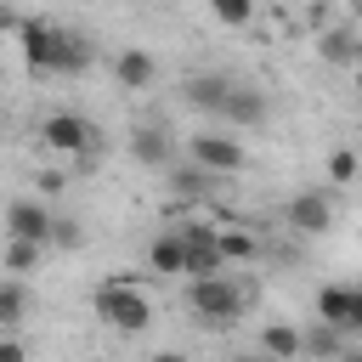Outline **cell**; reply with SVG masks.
I'll return each mask as SVG.
<instances>
[{
	"label": "cell",
	"mask_w": 362,
	"mask_h": 362,
	"mask_svg": "<svg viewBox=\"0 0 362 362\" xmlns=\"http://www.w3.org/2000/svg\"><path fill=\"white\" fill-rule=\"evenodd\" d=\"M17 40H23V57H28L34 74H79V68H90V57H96V45H90L85 34H68V28L40 23V17H28V23L17 28Z\"/></svg>",
	"instance_id": "obj_1"
},
{
	"label": "cell",
	"mask_w": 362,
	"mask_h": 362,
	"mask_svg": "<svg viewBox=\"0 0 362 362\" xmlns=\"http://www.w3.org/2000/svg\"><path fill=\"white\" fill-rule=\"evenodd\" d=\"M96 317H102L107 328H119V334H141V328L153 322V305H147V294H141L130 277H107V283L96 288Z\"/></svg>",
	"instance_id": "obj_2"
},
{
	"label": "cell",
	"mask_w": 362,
	"mask_h": 362,
	"mask_svg": "<svg viewBox=\"0 0 362 362\" xmlns=\"http://www.w3.org/2000/svg\"><path fill=\"white\" fill-rule=\"evenodd\" d=\"M192 311H198L204 322H238V311H243V288H232L226 272H215V277H192Z\"/></svg>",
	"instance_id": "obj_3"
},
{
	"label": "cell",
	"mask_w": 362,
	"mask_h": 362,
	"mask_svg": "<svg viewBox=\"0 0 362 362\" xmlns=\"http://www.w3.org/2000/svg\"><path fill=\"white\" fill-rule=\"evenodd\" d=\"M192 158H198V170H209V175L243 170V147H238L232 136H192Z\"/></svg>",
	"instance_id": "obj_4"
},
{
	"label": "cell",
	"mask_w": 362,
	"mask_h": 362,
	"mask_svg": "<svg viewBox=\"0 0 362 362\" xmlns=\"http://www.w3.org/2000/svg\"><path fill=\"white\" fill-rule=\"evenodd\" d=\"M40 136H45V147H57V153H85L96 130H90L79 113H51V119L40 124Z\"/></svg>",
	"instance_id": "obj_5"
},
{
	"label": "cell",
	"mask_w": 362,
	"mask_h": 362,
	"mask_svg": "<svg viewBox=\"0 0 362 362\" xmlns=\"http://www.w3.org/2000/svg\"><path fill=\"white\" fill-rule=\"evenodd\" d=\"M51 215H45V204H28V198H17L11 209H6V232L11 238H28V243H51Z\"/></svg>",
	"instance_id": "obj_6"
},
{
	"label": "cell",
	"mask_w": 362,
	"mask_h": 362,
	"mask_svg": "<svg viewBox=\"0 0 362 362\" xmlns=\"http://www.w3.org/2000/svg\"><path fill=\"white\" fill-rule=\"evenodd\" d=\"M328 221H334V209H328V198H322V192H300V198L288 204V226H294V232H305V238L328 232Z\"/></svg>",
	"instance_id": "obj_7"
},
{
	"label": "cell",
	"mask_w": 362,
	"mask_h": 362,
	"mask_svg": "<svg viewBox=\"0 0 362 362\" xmlns=\"http://www.w3.org/2000/svg\"><path fill=\"white\" fill-rule=\"evenodd\" d=\"M221 119H226V124H260V119H266V96H260V90H243V85H226Z\"/></svg>",
	"instance_id": "obj_8"
},
{
	"label": "cell",
	"mask_w": 362,
	"mask_h": 362,
	"mask_svg": "<svg viewBox=\"0 0 362 362\" xmlns=\"http://www.w3.org/2000/svg\"><path fill=\"white\" fill-rule=\"evenodd\" d=\"M130 153H136V164H153V170H158V164H170L175 147H170V136H164L158 124H141V130L130 136Z\"/></svg>",
	"instance_id": "obj_9"
},
{
	"label": "cell",
	"mask_w": 362,
	"mask_h": 362,
	"mask_svg": "<svg viewBox=\"0 0 362 362\" xmlns=\"http://www.w3.org/2000/svg\"><path fill=\"white\" fill-rule=\"evenodd\" d=\"M339 334H345V328H334V322H322V317H317V328H311V334H300V351H311V356H322V362H339V356H345Z\"/></svg>",
	"instance_id": "obj_10"
},
{
	"label": "cell",
	"mask_w": 362,
	"mask_h": 362,
	"mask_svg": "<svg viewBox=\"0 0 362 362\" xmlns=\"http://www.w3.org/2000/svg\"><path fill=\"white\" fill-rule=\"evenodd\" d=\"M113 74H119V85H124V90H141V85L153 79V57H147V51H119Z\"/></svg>",
	"instance_id": "obj_11"
},
{
	"label": "cell",
	"mask_w": 362,
	"mask_h": 362,
	"mask_svg": "<svg viewBox=\"0 0 362 362\" xmlns=\"http://www.w3.org/2000/svg\"><path fill=\"white\" fill-rule=\"evenodd\" d=\"M260 345H266V356H272V362H294V356H300V328L272 322V328L260 334Z\"/></svg>",
	"instance_id": "obj_12"
},
{
	"label": "cell",
	"mask_w": 362,
	"mask_h": 362,
	"mask_svg": "<svg viewBox=\"0 0 362 362\" xmlns=\"http://www.w3.org/2000/svg\"><path fill=\"white\" fill-rule=\"evenodd\" d=\"M317 317L334 322V328H345V322H351V288H339V283L322 288V294H317Z\"/></svg>",
	"instance_id": "obj_13"
},
{
	"label": "cell",
	"mask_w": 362,
	"mask_h": 362,
	"mask_svg": "<svg viewBox=\"0 0 362 362\" xmlns=\"http://www.w3.org/2000/svg\"><path fill=\"white\" fill-rule=\"evenodd\" d=\"M153 272L158 277H181V232H164L153 243Z\"/></svg>",
	"instance_id": "obj_14"
},
{
	"label": "cell",
	"mask_w": 362,
	"mask_h": 362,
	"mask_svg": "<svg viewBox=\"0 0 362 362\" xmlns=\"http://www.w3.org/2000/svg\"><path fill=\"white\" fill-rule=\"evenodd\" d=\"M187 102L221 113V102H226V79H192V85H187Z\"/></svg>",
	"instance_id": "obj_15"
},
{
	"label": "cell",
	"mask_w": 362,
	"mask_h": 362,
	"mask_svg": "<svg viewBox=\"0 0 362 362\" xmlns=\"http://www.w3.org/2000/svg\"><path fill=\"white\" fill-rule=\"evenodd\" d=\"M322 57H328V62H356V68H362V45H356L345 28H334V34L322 40Z\"/></svg>",
	"instance_id": "obj_16"
},
{
	"label": "cell",
	"mask_w": 362,
	"mask_h": 362,
	"mask_svg": "<svg viewBox=\"0 0 362 362\" xmlns=\"http://www.w3.org/2000/svg\"><path fill=\"white\" fill-rule=\"evenodd\" d=\"M215 249H221V260L232 266V260H249V255H255V238H249V232H215Z\"/></svg>",
	"instance_id": "obj_17"
},
{
	"label": "cell",
	"mask_w": 362,
	"mask_h": 362,
	"mask_svg": "<svg viewBox=\"0 0 362 362\" xmlns=\"http://www.w3.org/2000/svg\"><path fill=\"white\" fill-rule=\"evenodd\" d=\"M209 11H215L226 28H243V23L255 17V0H209Z\"/></svg>",
	"instance_id": "obj_18"
},
{
	"label": "cell",
	"mask_w": 362,
	"mask_h": 362,
	"mask_svg": "<svg viewBox=\"0 0 362 362\" xmlns=\"http://www.w3.org/2000/svg\"><path fill=\"white\" fill-rule=\"evenodd\" d=\"M40 249H45V243H28V238H11V249H6V266H11V272H28V266L40 260Z\"/></svg>",
	"instance_id": "obj_19"
},
{
	"label": "cell",
	"mask_w": 362,
	"mask_h": 362,
	"mask_svg": "<svg viewBox=\"0 0 362 362\" xmlns=\"http://www.w3.org/2000/svg\"><path fill=\"white\" fill-rule=\"evenodd\" d=\"M23 305H28L23 283H0V322H17V317H23Z\"/></svg>",
	"instance_id": "obj_20"
},
{
	"label": "cell",
	"mask_w": 362,
	"mask_h": 362,
	"mask_svg": "<svg viewBox=\"0 0 362 362\" xmlns=\"http://www.w3.org/2000/svg\"><path fill=\"white\" fill-rule=\"evenodd\" d=\"M328 175H334V181H351V175H356V153H334V158H328Z\"/></svg>",
	"instance_id": "obj_21"
},
{
	"label": "cell",
	"mask_w": 362,
	"mask_h": 362,
	"mask_svg": "<svg viewBox=\"0 0 362 362\" xmlns=\"http://www.w3.org/2000/svg\"><path fill=\"white\" fill-rule=\"evenodd\" d=\"M181 187H187V192H204V187H209V170H198V164L181 170Z\"/></svg>",
	"instance_id": "obj_22"
},
{
	"label": "cell",
	"mask_w": 362,
	"mask_h": 362,
	"mask_svg": "<svg viewBox=\"0 0 362 362\" xmlns=\"http://www.w3.org/2000/svg\"><path fill=\"white\" fill-rule=\"evenodd\" d=\"M345 328H362V288H351V322Z\"/></svg>",
	"instance_id": "obj_23"
},
{
	"label": "cell",
	"mask_w": 362,
	"mask_h": 362,
	"mask_svg": "<svg viewBox=\"0 0 362 362\" xmlns=\"http://www.w3.org/2000/svg\"><path fill=\"white\" fill-rule=\"evenodd\" d=\"M0 362H23V345L17 339H0Z\"/></svg>",
	"instance_id": "obj_24"
},
{
	"label": "cell",
	"mask_w": 362,
	"mask_h": 362,
	"mask_svg": "<svg viewBox=\"0 0 362 362\" xmlns=\"http://www.w3.org/2000/svg\"><path fill=\"white\" fill-rule=\"evenodd\" d=\"M0 28H23V23H17V17H11V11L0 6Z\"/></svg>",
	"instance_id": "obj_25"
},
{
	"label": "cell",
	"mask_w": 362,
	"mask_h": 362,
	"mask_svg": "<svg viewBox=\"0 0 362 362\" xmlns=\"http://www.w3.org/2000/svg\"><path fill=\"white\" fill-rule=\"evenodd\" d=\"M153 362H187V356H181V351H158Z\"/></svg>",
	"instance_id": "obj_26"
},
{
	"label": "cell",
	"mask_w": 362,
	"mask_h": 362,
	"mask_svg": "<svg viewBox=\"0 0 362 362\" xmlns=\"http://www.w3.org/2000/svg\"><path fill=\"white\" fill-rule=\"evenodd\" d=\"M339 362H362V351H356V356H339Z\"/></svg>",
	"instance_id": "obj_27"
},
{
	"label": "cell",
	"mask_w": 362,
	"mask_h": 362,
	"mask_svg": "<svg viewBox=\"0 0 362 362\" xmlns=\"http://www.w3.org/2000/svg\"><path fill=\"white\" fill-rule=\"evenodd\" d=\"M232 362H260V356H232Z\"/></svg>",
	"instance_id": "obj_28"
},
{
	"label": "cell",
	"mask_w": 362,
	"mask_h": 362,
	"mask_svg": "<svg viewBox=\"0 0 362 362\" xmlns=\"http://www.w3.org/2000/svg\"><path fill=\"white\" fill-rule=\"evenodd\" d=\"M356 90H362V68H356Z\"/></svg>",
	"instance_id": "obj_29"
},
{
	"label": "cell",
	"mask_w": 362,
	"mask_h": 362,
	"mask_svg": "<svg viewBox=\"0 0 362 362\" xmlns=\"http://www.w3.org/2000/svg\"><path fill=\"white\" fill-rule=\"evenodd\" d=\"M351 6H356V11H362V0H351Z\"/></svg>",
	"instance_id": "obj_30"
}]
</instances>
